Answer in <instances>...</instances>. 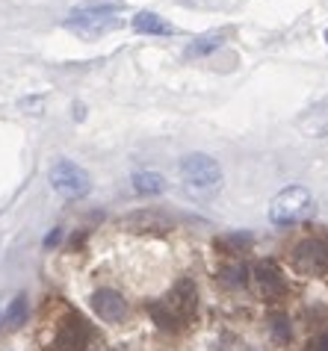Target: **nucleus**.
Wrapping results in <instances>:
<instances>
[{"instance_id": "f257e3e1", "label": "nucleus", "mask_w": 328, "mask_h": 351, "mask_svg": "<svg viewBox=\"0 0 328 351\" xmlns=\"http://www.w3.org/2000/svg\"><path fill=\"white\" fill-rule=\"evenodd\" d=\"M148 313L154 316V322L163 328V330H180L187 328L192 319L198 313V292L192 280H178L172 292L160 301H151L148 304Z\"/></svg>"}, {"instance_id": "f03ea898", "label": "nucleus", "mask_w": 328, "mask_h": 351, "mask_svg": "<svg viewBox=\"0 0 328 351\" xmlns=\"http://www.w3.org/2000/svg\"><path fill=\"white\" fill-rule=\"evenodd\" d=\"M307 216H314V195L305 186H287L269 204V221L278 228H290V224L305 221Z\"/></svg>"}, {"instance_id": "7ed1b4c3", "label": "nucleus", "mask_w": 328, "mask_h": 351, "mask_svg": "<svg viewBox=\"0 0 328 351\" xmlns=\"http://www.w3.org/2000/svg\"><path fill=\"white\" fill-rule=\"evenodd\" d=\"M121 6H89V9H74V12L65 18V30L77 33L80 38H98L104 33L115 30L121 21H119V12Z\"/></svg>"}, {"instance_id": "20e7f679", "label": "nucleus", "mask_w": 328, "mask_h": 351, "mask_svg": "<svg viewBox=\"0 0 328 351\" xmlns=\"http://www.w3.org/2000/svg\"><path fill=\"white\" fill-rule=\"evenodd\" d=\"M180 178L187 183L189 192L196 195H210L222 186V169L213 157L207 154H189L180 160Z\"/></svg>"}, {"instance_id": "39448f33", "label": "nucleus", "mask_w": 328, "mask_h": 351, "mask_svg": "<svg viewBox=\"0 0 328 351\" xmlns=\"http://www.w3.org/2000/svg\"><path fill=\"white\" fill-rule=\"evenodd\" d=\"M92 339H95V330L89 322L80 313H74V310H65V316L54 328L51 351H89Z\"/></svg>"}, {"instance_id": "423d86ee", "label": "nucleus", "mask_w": 328, "mask_h": 351, "mask_svg": "<svg viewBox=\"0 0 328 351\" xmlns=\"http://www.w3.org/2000/svg\"><path fill=\"white\" fill-rule=\"evenodd\" d=\"M47 180H51L54 192L62 195L65 201H80V198H86V195L92 192V178L77 162H71V160L54 162L51 174H47Z\"/></svg>"}, {"instance_id": "0eeeda50", "label": "nucleus", "mask_w": 328, "mask_h": 351, "mask_svg": "<svg viewBox=\"0 0 328 351\" xmlns=\"http://www.w3.org/2000/svg\"><path fill=\"white\" fill-rule=\"evenodd\" d=\"M293 271L302 278H323L328 275V242L320 237H311V239H302L298 245L293 248Z\"/></svg>"}, {"instance_id": "6e6552de", "label": "nucleus", "mask_w": 328, "mask_h": 351, "mask_svg": "<svg viewBox=\"0 0 328 351\" xmlns=\"http://www.w3.org/2000/svg\"><path fill=\"white\" fill-rule=\"evenodd\" d=\"M252 287L257 292V298L278 301V298H284V292H287V280L272 260H260L252 266Z\"/></svg>"}, {"instance_id": "1a4fd4ad", "label": "nucleus", "mask_w": 328, "mask_h": 351, "mask_svg": "<svg viewBox=\"0 0 328 351\" xmlns=\"http://www.w3.org/2000/svg\"><path fill=\"white\" fill-rule=\"evenodd\" d=\"M121 228L133 230V233H169L172 219L163 216L160 210H137V213H130V216H124Z\"/></svg>"}, {"instance_id": "9d476101", "label": "nucleus", "mask_w": 328, "mask_h": 351, "mask_svg": "<svg viewBox=\"0 0 328 351\" xmlns=\"http://www.w3.org/2000/svg\"><path fill=\"white\" fill-rule=\"evenodd\" d=\"M92 310H95V316L98 319L119 325V322L128 316V301H124L115 289H98L92 295Z\"/></svg>"}, {"instance_id": "9b49d317", "label": "nucleus", "mask_w": 328, "mask_h": 351, "mask_svg": "<svg viewBox=\"0 0 328 351\" xmlns=\"http://www.w3.org/2000/svg\"><path fill=\"white\" fill-rule=\"evenodd\" d=\"M298 128H302L305 136H328V101L311 106L298 119Z\"/></svg>"}, {"instance_id": "f8f14e48", "label": "nucleus", "mask_w": 328, "mask_h": 351, "mask_svg": "<svg viewBox=\"0 0 328 351\" xmlns=\"http://www.w3.org/2000/svg\"><path fill=\"white\" fill-rule=\"evenodd\" d=\"M133 30L145 33V36H172L175 27L163 21L157 12H139V15H133Z\"/></svg>"}, {"instance_id": "ddd939ff", "label": "nucleus", "mask_w": 328, "mask_h": 351, "mask_svg": "<svg viewBox=\"0 0 328 351\" xmlns=\"http://www.w3.org/2000/svg\"><path fill=\"white\" fill-rule=\"evenodd\" d=\"M222 45H225V33H204L183 51V56H187V60H192V56H207V53L219 51Z\"/></svg>"}, {"instance_id": "4468645a", "label": "nucleus", "mask_w": 328, "mask_h": 351, "mask_svg": "<svg viewBox=\"0 0 328 351\" xmlns=\"http://www.w3.org/2000/svg\"><path fill=\"white\" fill-rule=\"evenodd\" d=\"M133 189L139 195H163L166 192V178L157 171H137L133 174Z\"/></svg>"}, {"instance_id": "2eb2a0df", "label": "nucleus", "mask_w": 328, "mask_h": 351, "mask_svg": "<svg viewBox=\"0 0 328 351\" xmlns=\"http://www.w3.org/2000/svg\"><path fill=\"white\" fill-rule=\"evenodd\" d=\"M248 245H252V233H228V237L216 239V248L222 254H243Z\"/></svg>"}, {"instance_id": "dca6fc26", "label": "nucleus", "mask_w": 328, "mask_h": 351, "mask_svg": "<svg viewBox=\"0 0 328 351\" xmlns=\"http://www.w3.org/2000/svg\"><path fill=\"white\" fill-rule=\"evenodd\" d=\"M219 284L222 287H231V289H237V287H246V280H248V269L243 266V263H234V266H225V269H219Z\"/></svg>"}, {"instance_id": "f3484780", "label": "nucleus", "mask_w": 328, "mask_h": 351, "mask_svg": "<svg viewBox=\"0 0 328 351\" xmlns=\"http://www.w3.org/2000/svg\"><path fill=\"white\" fill-rule=\"evenodd\" d=\"M24 319H27V298L18 295L12 304H9V310H6V325H9V328H18Z\"/></svg>"}, {"instance_id": "a211bd4d", "label": "nucleus", "mask_w": 328, "mask_h": 351, "mask_svg": "<svg viewBox=\"0 0 328 351\" xmlns=\"http://www.w3.org/2000/svg\"><path fill=\"white\" fill-rule=\"evenodd\" d=\"M272 334H275L278 343H290L293 330H290V322H287V316H275L272 319Z\"/></svg>"}, {"instance_id": "6ab92c4d", "label": "nucleus", "mask_w": 328, "mask_h": 351, "mask_svg": "<svg viewBox=\"0 0 328 351\" xmlns=\"http://www.w3.org/2000/svg\"><path fill=\"white\" fill-rule=\"evenodd\" d=\"M311 346H314L311 351H328V330H325V334H320V337H316Z\"/></svg>"}, {"instance_id": "aec40b11", "label": "nucleus", "mask_w": 328, "mask_h": 351, "mask_svg": "<svg viewBox=\"0 0 328 351\" xmlns=\"http://www.w3.org/2000/svg\"><path fill=\"white\" fill-rule=\"evenodd\" d=\"M54 242H60V230H54V233H51V237H47V239H45V245H54Z\"/></svg>"}, {"instance_id": "412c9836", "label": "nucleus", "mask_w": 328, "mask_h": 351, "mask_svg": "<svg viewBox=\"0 0 328 351\" xmlns=\"http://www.w3.org/2000/svg\"><path fill=\"white\" fill-rule=\"evenodd\" d=\"M325 38H328V33H325Z\"/></svg>"}]
</instances>
